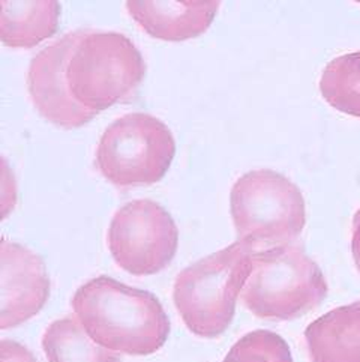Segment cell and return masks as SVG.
<instances>
[{
  "label": "cell",
  "mask_w": 360,
  "mask_h": 362,
  "mask_svg": "<svg viewBox=\"0 0 360 362\" xmlns=\"http://www.w3.org/2000/svg\"><path fill=\"white\" fill-rule=\"evenodd\" d=\"M230 212L237 240L257 251L294 244L306 224L302 191L269 168L248 172L236 180Z\"/></svg>",
  "instance_id": "cell-5"
},
{
  "label": "cell",
  "mask_w": 360,
  "mask_h": 362,
  "mask_svg": "<svg viewBox=\"0 0 360 362\" xmlns=\"http://www.w3.org/2000/svg\"><path fill=\"white\" fill-rule=\"evenodd\" d=\"M107 240L120 268L132 275H153L174 259L179 230L160 203L141 199L124 204L114 214Z\"/></svg>",
  "instance_id": "cell-7"
},
{
  "label": "cell",
  "mask_w": 360,
  "mask_h": 362,
  "mask_svg": "<svg viewBox=\"0 0 360 362\" xmlns=\"http://www.w3.org/2000/svg\"><path fill=\"white\" fill-rule=\"evenodd\" d=\"M174 153V137L162 120L148 113H129L104 131L95 164L116 187H146L165 176Z\"/></svg>",
  "instance_id": "cell-6"
},
{
  "label": "cell",
  "mask_w": 360,
  "mask_h": 362,
  "mask_svg": "<svg viewBox=\"0 0 360 362\" xmlns=\"http://www.w3.org/2000/svg\"><path fill=\"white\" fill-rule=\"evenodd\" d=\"M352 252L356 268L360 272V208L353 218V235H352Z\"/></svg>",
  "instance_id": "cell-17"
},
{
  "label": "cell",
  "mask_w": 360,
  "mask_h": 362,
  "mask_svg": "<svg viewBox=\"0 0 360 362\" xmlns=\"http://www.w3.org/2000/svg\"><path fill=\"white\" fill-rule=\"evenodd\" d=\"M256 251L254 247L237 240L192 263L177 275L173 288L174 305L192 334L215 339L230 327Z\"/></svg>",
  "instance_id": "cell-2"
},
{
  "label": "cell",
  "mask_w": 360,
  "mask_h": 362,
  "mask_svg": "<svg viewBox=\"0 0 360 362\" xmlns=\"http://www.w3.org/2000/svg\"><path fill=\"white\" fill-rule=\"evenodd\" d=\"M146 76V62L126 35L89 29L66 68L68 88L78 104L98 115L126 103Z\"/></svg>",
  "instance_id": "cell-4"
},
{
  "label": "cell",
  "mask_w": 360,
  "mask_h": 362,
  "mask_svg": "<svg viewBox=\"0 0 360 362\" xmlns=\"http://www.w3.org/2000/svg\"><path fill=\"white\" fill-rule=\"evenodd\" d=\"M328 291L324 274L304 247L287 244L254 252L240 296L257 317L293 320L317 308Z\"/></svg>",
  "instance_id": "cell-3"
},
{
  "label": "cell",
  "mask_w": 360,
  "mask_h": 362,
  "mask_svg": "<svg viewBox=\"0 0 360 362\" xmlns=\"http://www.w3.org/2000/svg\"><path fill=\"white\" fill-rule=\"evenodd\" d=\"M50 296L44 260L29 248L4 239L0 244V328L32 319Z\"/></svg>",
  "instance_id": "cell-9"
},
{
  "label": "cell",
  "mask_w": 360,
  "mask_h": 362,
  "mask_svg": "<svg viewBox=\"0 0 360 362\" xmlns=\"http://www.w3.org/2000/svg\"><path fill=\"white\" fill-rule=\"evenodd\" d=\"M71 305L90 339L116 354H155L170 334V320L158 298L107 275L78 287Z\"/></svg>",
  "instance_id": "cell-1"
},
{
  "label": "cell",
  "mask_w": 360,
  "mask_h": 362,
  "mask_svg": "<svg viewBox=\"0 0 360 362\" xmlns=\"http://www.w3.org/2000/svg\"><path fill=\"white\" fill-rule=\"evenodd\" d=\"M88 30L68 32L44 47L33 56L28 71V89L36 110L48 122L66 129L86 125L96 116L72 98L66 81L71 54Z\"/></svg>",
  "instance_id": "cell-8"
},
{
  "label": "cell",
  "mask_w": 360,
  "mask_h": 362,
  "mask_svg": "<svg viewBox=\"0 0 360 362\" xmlns=\"http://www.w3.org/2000/svg\"><path fill=\"white\" fill-rule=\"evenodd\" d=\"M320 92L338 112L360 117V52L330 60L321 74Z\"/></svg>",
  "instance_id": "cell-14"
},
{
  "label": "cell",
  "mask_w": 360,
  "mask_h": 362,
  "mask_svg": "<svg viewBox=\"0 0 360 362\" xmlns=\"http://www.w3.org/2000/svg\"><path fill=\"white\" fill-rule=\"evenodd\" d=\"M57 2H0V40L12 48H32L57 32Z\"/></svg>",
  "instance_id": "cell-12"
},
{
  "label": "cell",
  "mask_w": 360,
  "mask_h": 362,
  "mask_svg": "<svg viewBox=\"0 0 360 362\" xmlns=\"http://www.w3.org/2000/svg\"><path fill=\"white\" fill-rule=\"evenodd\" d=\"M0 362H38L33 354L28 347L23 344L12 341V340H2L0 343Z\"/></svg>",
  "instance_id": "cell-16"
},
{
  "label": "cell",
  "mask_w": 360,
  "mask_h": 362,
  "mask_svg": "<svg viewBox=\"0 0 360 362\" xmlns=\"http://www.w3.org/2000/svg\"><path fill=\"white\" fill-rule=\"evenodd\" d=\"M222 362H293V356L281 335L258 329L244 335Z\"/></svg>",
  "instance_id": "cell-15"
},
{
  "label": "cell",
  "mask_w": 360,
  "mask_h": 362,
  "mask_svg": "<svg viewBox=\"0 0 360 362\" xmlns=\"http://www.w3.org/2000/svg\"><path fill=\"white\" fill-rule=\"evenodd\" d=\"M48 362H120L116 352L95 343L77 317L54 320L42 337Z\"/></svg>",
  "instance_id": "cell-13"
},
{
  "label": "cell",
  "mask_w": 360,
  "mask_h": 362,
  "mask_svg": "<svg viewBox=\"0 0 360 362\" xmlns=\"http://www.w3.org/2000/svg\"><path fill=\"white\" fill-rule=\"evenodd\" d=\"M220 2H126L129 16L156 40L197 38L212 24Z\"/></svg>",
  "instance_id": "cell-10"
},
{
  "label": "cell",
  "mask_w": 360,
  "mask_h": 362,
  "mask_svg": "<svg viewBox=\"0 0 360 362\" xmlns=\"http://www.w3.org/2000/svg\"><path fill=\"white\" fill-rule=\"evenodd\" d=\"M305 341L312 362H360V300L309 323Z\"/></svg>",
  "instance_id": "cell-11"
}]
</instances>
